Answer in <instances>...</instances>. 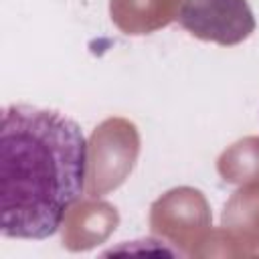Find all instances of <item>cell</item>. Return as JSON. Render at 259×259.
Listing matches in <instances>:
<instances>
[{
  "mask_svg": "<svg viewBox=\"0 0 259 259\" xmlns=\"http://www.w3.org/2000/svg\"><path fill=\"white\" fill-rule=\"evenodd\" d=\"M87 138L69 115L12 103L0 119V231L10 239L53 237L81 198Z\"/></svg>",
  "mask_w": 259,
  "mask_h": 259,
  "instance_id": "1",
  "label": "cell"
}]
</instances>
